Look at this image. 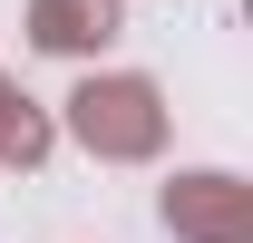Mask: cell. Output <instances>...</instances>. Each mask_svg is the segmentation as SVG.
I'll list each match as a JSON object with an SVG mask.
<instances>
[]
</instances>
